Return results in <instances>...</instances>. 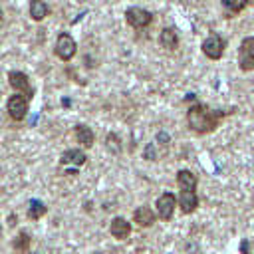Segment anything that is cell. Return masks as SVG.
<instances>
[{
    "mask_svg": "<svg viewBox=\"0 0 254 254\" xmlns=\"http://www.w3.org/2000/svg\"><path fill=\"white\" fill-rule=\"evenodd\" d=\"M222 115H224L222 111H210V109H206L204 105L194 103V105H190L189 111H187V123H189V127H190L194 133H200V135H202V133L214 131Z\"/></svg>",
    "mask_w": 254,
    "mask_h": 254,
    "instance_id": "cell-1",
    "label": "cell"
},
{
    "mask_svg": "<svg viewBox=\"0 0 254 254\" xmlns=\"http://www.w3.org/2000/svg\"><path fill=\"white\" fill-rule=\"evenodd\" d=\"M54 52H56V56H58L60 60L69 62V60L75 56V52H77V44H75V40H73L67 32H62V34L58 36V40H56Z\"/></svg>",
    "mask_w": 254,
    "mask_h": 254,
    "instance_id": "cell-2",
    "label": "cell"
},
{
    "mask_svg": "<svg viewBox=\"0 0 254 254\" xmlns=\"http://www.w3.org/2000/svg\"><path fill=\"white\" fill-rule=\"evenodd\" d=\"M238 65H240L242 71H252L254 69V36H248L240 42Z\"/></svg>",
    "mask_w": 254,
    "mask_h": 254,
    "instance_id": "cell-3",
    "label": "cell"
},
{
    "mask_svg": "<svg viewBox=\"0 0 254 254\" xmlns=\"http://www.w3.org/2000/svg\"><path fill=\"white\" fill-rule=\"evenodd\" d=\"M125 20H127V24H129L131 28L141 30V28H147V26L151 24L153 14H151L149 10H145V8L131 6V8H127V12H125Z\"/></svg>",
    "mask_w": 254,
    "mask_h": 254,
    "instance_id": "cell-4",
    "label": "cell"
},
{
    "mask_svg": "<svg viewBox=\"0 0 254 254\" xmlns=\"http://www.w3.org/2000/svg\"><path fill=\"white\" fill-rule=\"evenodd\" d=\"M6 109H8V115L14 121H22L26 117V113H28V97H24V93H14L8 99Z\"/></svg>",
    "mask_w": 254,
    "mask_h": 254,
    "instance_id": "cell-5",
    "label": "cell"
},
{
    "mask_svg": "<svg viewBox=\"0 0 254 254\" xmlns=\"http://www.w3.org/2000/svg\"><path fill=\"white\" fill-rule=\"evenodd\" d=\"M177 202H179V200L175 198L173 192H163V194H159V198H157V202H155L159 218H161V220H171Z\"/></svg>",
    "mask_w": 254,
    "mask_h": 254,
    "instance_id": "cell-6",
    "label": "cell"
},
{
    "mask_svg": "<svg viewBox=\"0 0 254 254\" xmlns=\"http://www.w3.org/2000/svg\"><path fill=\"white\" fill-rule=\"evenodd\" d=\"M202 52L206 58L210 60H220L224 54V40L218 34H210L204 42H202Z\"/></svg>",
    "mask_w": 254,
    "mask_h": 254,
    "instance_id": "cell-7",
    "label": "cell"
},
{
    "mask_svg": "<svg viewBox=\"0 0 254 254\" xmlns=\"http://www.w3.org/2000/svg\"><path fill=\"white\" fill-rule=\"evenodd\" d=\"M8 83L18 91V93H26V97H32V87L28 81V75L24 71H10L8 73Z\"/></svg>",
    "mask_w": 254,
    "mask_h": 254,
    "instance_id": "cell-8",
    "label": "cell"
},
{
    "mask_svg": "<svg viewBox=\"0 0 254 254\" xmlns=\"http://www.w3.org/2000/svg\"><path fill=\"white\" fill-rule=\"evenodd\" d=\"M177 185L181 190H196V185H198V179L192 171L189 169H181L177 173Z\"/></svg>",
    "mask_w": 254,
    "mask_h": 254,
    "instance_id": "cell-9",
    "label": "cell"
},
{
    "mask_svg": "<svg viewBox=\"0 0 254 254\" xmlns=\"http://www.w3.org/2000/svg\"><path fill=\"white\" fill-rule=\"evenodd\" d=\"M109 232H111V236H115L117 240H125V238L131 234V224H129L123 216H115V218L111 220Z\"/></svg>",
    "mask_w": 254,
    "mask_h": 254,
    "instance_id": "cell-10",
    "label": "cell"
},
{
    "mask_svg": "<svg viewBox=\"0 0 254 254\" xmlns=\"http://www.w3.org/2000/svg\"><path fill=\"white\" fill-rule=\"evenodd\" d=\"M85 161H87V155L81 149H67L62 153V159H60L62 165H73V167H81Z\"/></svg>",
    "mask_w": 254,
    "mask_h": 254,
    "instance_id": "cell-11",
    "label": "cell"
},
{
    "mask_svg": "<svg viewBox=\"0 0 254 254\" xmlns=\"http://www.w3.org/2000/svg\"><path fill=\"white\" fill-rule=\"evenodd\" d=\"M179 204H181V210L185 214H190L196 210L198 206V196L194 190H181V196H179Z\"/></svg>",
    "mask_w": 254,
    "mask_h": 254,
    "instance_id": "cell-12",
    "label": "cell"
},
{
    "mask_svg": "<svg viewBox=\"0 0 254 254\" xmlns=\"http://www.w3.org/2000/svg\"><path fill=\"white\" fill-rule=\"evenodd\" d=\"M133 222H137L141 228H147L155 222V212L149 208V206H139L135 212H133Z\"/></svg>",
    "mask_w": 254,
    "mask_h": 254,
    "instance_id": "cell-13",
    "label": "cell"
},
{
    "mask_svg": "<svg viewBox=\"0 0 254 254\" xmlns=\"http://www.w3.org/2000/svg\"><path fill=\"white\" fill-rule=\"evenodd\" d=\"M75 139H77V143L81 147L89 149L93 145V141H95V133L87 125H75Z\"/></svg>",
    "mask_w": 254,
    "mask_h": 254,
    "instance_id": "cell-14",
    "label": "cell"
},
{
    "mask_svg": "<svg viewBox=\"0 0 254 254\" xmlns=\"http://www.w3.org/2000/svg\"><path fill=\"white\" fill-rule=\"evenodd\" d=\"M48 12H50V8H48V4L44 0H30V16H32V20L40 22V20H44L48 16Z\"/></svg>",
    "mask_w": 254,
    "mask_h": 254,
    "instance_id": "cell-15",
    "label": "cell"
},
{
    "mask_svg": "<svg viewBox=\"0 0 254 254\" xmlns=\"http://www.w3.org/2000/svg\"><path fill=\"white\" fill-rule=\"evenodd\" d=\"M159 42H161L163 48L175 50L177 44H179V36H177V32H175L173 28H165V30L161 32V36H159Z\"/></svg>",
    "mask_w": 254,
    "mask_h": 254,
    "instance_id": "cell-16",
    "label": "cell"
},
{
    "mask_svg": "<svg viewBox=\"0 0 254 254\" xmlns=\"http://www.w3.org/2000/svg\"><path fill=\"white\" fill-rule=\"evenodd\" d=\"M46 212H48V206H46L44 202H40V200H32L30 206H28V218H30V220H38V218H42Z\"/></svg>",
    "mask_w": 254,
    "mask_h": 254,
    "instance_id": "cell-17",
    "label": "cell"
},
{
    "mask_svg": "<svg viewBox=\"0 0 254 254\" xmlns=\"http://www.w3.org/2000/svg\"><path fill=\"white\" fill-rule=\"evenodd\" d=\"M12 246H14V250H16V252L24 254V252L28 250V246H30V234H28V232H20V234L14 238Z\"/></svg>",
    "mask_w": 254,
    "mask_h": 254,
    "instance_id": "cell-18",
    "label": "cell"
},
{
    "mask_svg": "<svg viewBox=\"0 0 254 254\" xmlns=\"http://www.w3.org/2000/svg\"><path fill=\"white\" fill-rule=\"evenodd\" d=\"M222 4L226 6V10H228V12L236 14V12H240V10L248 4V0H222Z\"/></svg>",
    "mask_w": 254,
    "mask_h": 254,
    "instance_id": "cell-19",
    "label": "cell"
},
{
    "mask_svg": "<svg viewBox=\"0 0 254 254\" xmlns=\"http://www.w3.org/2000/svg\"><path fill=\"white\" fill-rule=\"evenodd\" d=\"M107 147L113 149V153H119L121 147H119V139H117L115 133H109V135H107Z\"/></svg>",
    "mask_w": 254,
    "mask_h": 254,
    "instance_id": "cell-20",
    "label": "cell"
},
{
    "mask_svg": "<svg viewBox=\"0 0 254 254\" xmlns=\"http://www.w3.org/2000/svg\"><path fill=\"white\" fill-rule=\"evenodd\" d=\"M8 220H10V222H8V224H10V226H14V224H16V216H14V214H12V216H10V218H8Z\"/></svg>",
    "mask_w": 254,
    "mask_h": 254,
    "instance_id": "cell-21",
    "label": "cell"
},
{
    "mask_svg": "<svg viewBox=\"0 0 254 254\" xmlns=\"http://www.w3.org/2000/svg\"><path fill=\"white\" fill-rule=\"evenodd\" d=\"M0 26H2V10H0Z\"/></svg>",
    "mask_w": 254,
    "mask_h": 254,
    "instance_id": "cell-22",
    "label": "cell"
}]
</instances>
